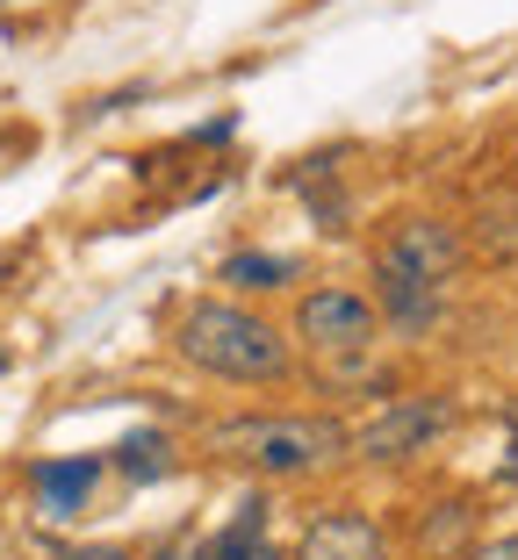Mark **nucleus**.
I'll use <instances>...</instances> for the list:
<instances>
[{"instance_id": "obj_8", "label": "nucleus", "mask_w": 518, "mask_h": 560, "mask_svg": "<svg viewBox=\"0 0 518 560\" xmlns=\"http://www.w3.org/2000/svg\"><path fill=\"white\" fill-rule=\"evenodd\" d=\"M223 288H238V295H274V288H288L296 280V259H274V252H238V259H223Z\"/></svg>"}, {"instance_id": "obj_1", "label": "nucleus", "mask_w": 518, "mask_h": 560, "mask_svg": "<svg viewBox=\"0 0 518 560\" xmlns=\"http://www.w3.org/2000/svg\"><path fill=\"white\" fill-rule=\"evenodd\" d=\"M173 352L195 374H217L231 388H274V381L296 374L288 330L267 324L260 310H245V302H187L181 324H173Z\"/></svg>"}, {"instance_id": "obj_7", "label": "nucleus", "mask_w": 518, "mask_h": 560, "mask_svg": "<svg viewBox=\"0 0 518 560\" xmlns=\"http://www.w3.org/2000/svg\"><path fill=\"white\" fill-rule=\"evenodd\" d=\"M30 481H36V511H44V517H80L87 495H94V481H101V460H94V453H72V460H36Z\"/></svg>"}, {"instance_id": "obj_6", "label": "nucleus", "mask_w": 518, "mask_h": 560, "mask_svg": "<svg viewBox=\"0 0 518 560\" xmlns=\"http://www.w3.org/2000/svg\"><path fill=\"white\" fill-rule=\"evenodd\" d=\"M296 560H396V553H389V532L368 511H324L302 525Z\"/></svg>"}, {"instance_id": "obj_4", "label": "nucleus", "mask_w": 518, "mask_h": 560, "mask_svg": "<svg viewBox=\"0 0 518 560\" xmlns=\"http://www.w3.org/2000/svg\"><path fill=\"white\" fill-rule=\"evenodd\" d=\"M461 266H469V237L453 231L447 215H403L382 237V252H375V273L418 280V288H447Z\"/></svg>"}, {"instance_id": "obj_11", "label": "nucleus", "mask_w": 518, "mask_h": 560, "mask_svg": "<svg viewBox=\"0 0 518 560\" xmlns=\"http://www.w3.org/2000/svg\"><path fill=\"white\" fill-rule=\"evenodd\" d=\"M469 560H518V532H504V539H490V546H475Z\"/></svg>"}, {"instance_id": "obj_14", "label": "nucleus", "mask_w": 518, "mask_h": 560, "mask_svg": "<svg viewBox=\"0 0 518 560\" xmlns=\"http://www.w3.org/2000/svg\"><path fill=\"white\" fill-rule=\"evenodd\" d=\"M0 366H8V352H0Z\"/></svg>"}, {"instance_id": "obj_12", "label": "nucleus", "mask_w": 518, "mask_h": 560, "mask_svg": "<svg viewBox=\"0 0 518 560\" xmlns=\"http://www.w3.org/2000/svg\"><path fill=\"white\" fill-rule=\"evenodd\" d=\"M66 560H137V553H123V546H72Z\"/></svg>"}, {"instance_id": "obj_9", "label": "nucleus", "mask_w": 518, "mask_h": 560, "mask_svg": "<svg viewBox=\"0 0 518 560\" xmlns=\"http://www.w3.org/2000/svg\"><path fill=\"white\" fill-rule=\"evenodd\" d=\"M267 553V511H260V503H252L245 517H231V525L217 532V539L202 546L195 560H260Z\"/></svg>"}, {"instance_id": "obj_13", "label": "nucleus", "mask_w": 518, "mask_h": 560, "mask_svg": "<svg viewBox=\"0 0 518 560\" xmlns=\"http://www.w3.org/2000/svg\"><path fill=\"white\" fill-rule=\"evenodd\" d=\"M260 560H281V553H274V546H267V553H260Z\"/></svg>"}, {"instance_id": "obj_10", "label": "nucleus", "mask_w": 518, "mask_h": 560, "mask_svg": "<svg viewBox=\"0 0 518 560\" xmlns=\"http://www.w3.org/2000/svg\"><path fill=\"white\" fill-rule=\"evenodd\" d=\"M116 467H123V475H137V481H159L173 467V445L159 439V431H130V439L116 445Z\"/></svg>"}, {"instance_id": "obj_2", "label": "nucleus", "mask_w": 518, "mask_h": 560, "mask_svg": "<svg viewBox=\"0 0 518 560\" xmlns=\"http://www.w3.org/2000/svg\"><path fill=\"white\" fill-rule=\"evenodd\" d=\"M223 460H238L260 481H310L332 475L338 460H353V431L324 410H281V417H231L209 431Z\"/></svg>"}, {"instance_id": "obj_3", "label": "nucleus", "mask_w": 518, "mask_h": 560, "mask_svg": "<svg viewBox=\"0 0 518 560\" xmlns=\"http://www.w3.org/2000/svg\"><path fill=\"white\" fill-rule=\"evenodd\" d=\"M296 338L310 352H332V360H353V352H375L382 346V310H375V295H360V288H310V295H296Z\"/></svg>"}, {"instance_id": "obj_5", "label": "nucleus", "mask_w": 518, "mask_h": 560, "mask_svg": "<svg viewBox=\"0 0 518 560\" xmlns=\"http://www.w3.org/2000/svg\"><path fill=\"white\" fill-rule=\"evenodd\" d=\"M453 396H403V402H389L382 417H375L368 431H353V453L360 460H411V453H425L433 439H447L453 431Z\"/></svg>"}]
</instances>
